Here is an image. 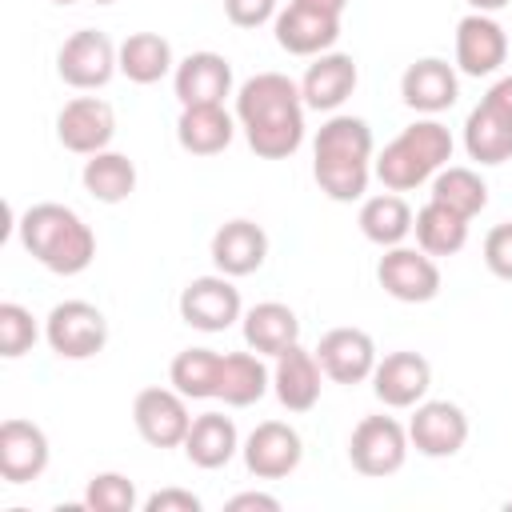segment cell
<instances>
[{"instance_id":"39","label":"cell","mask_w":512,"mask_h":512,"mask_svg":"<svg viewBox=\"0 0 512 512\" xmlns=\"http://www.w3.org/2000/svg\"><path fill=\"white\" fill-rule=\"evenodd\" d=\"M140 508H144V512H200L204 504H200V496L188 492V488H160V492H152Z\"/></svg>"},{"instance_id":"44","label":"cell","mask_w":512,"mask_h":512,"mask_svg":"<svg viewBox=\"0 0 512 512\" xmlns=\"http://www.w3.org/2000/svg\"><path fill=\"white\" fill-rule=\"evenodd\" d=\"M52 4H76V0H52Z\"/></svg>"},{"instance_id":"13","label":"cell","mask_w":512,"mask_h":512,"mask_svg":"<svg viewBox=\"0 0 512 512\" xmlns=\"http://www.w3.org/2000/svg\"><path fill=\"white\" fill-rule=\"evenodd\" d=\"M116 136V112L100 96H76L56 112V140L76 156H96Z\"/></svg>"},{"instance_id":"11","label":"cell","mask_w":512,"mask_h":512,"mask_svg":"<svg viewBox=\"0 0 512 512\" xmlns=\"http://www.w3.org/2000/svg\"><path fill=\"white\" fill-rule=\"evenodd\" d=\"M408 440L428 460H448L468 444V416L452 400H420L408 420Z\"/></svg>"},{"instance_id":"35","label":"cell","mask_w":512,"mask_h":512,"mask_svg":"<svg viewBox=\"0 0 512 512\" xmlns=\"http://www.w3.org/2000/svg\"><path fill=\"white\" fill-rule=\"evenodd\" d=\"M80 504L88 512H132L140 504V496H136L132 476H124V472H96V476H88V488H84Z\"/></svg>"},{"instance_id":"14","label":"cell","mask_w":512,"mask_h":512,"mask_svg":"<svg viewBox=\"0 0 512 512\" xmlns=\"http://www.w3.org/2000/svg\"><path fill=\"white\" fill-rule=\"evenodd\" d=\"M312 352H316V360H320V368L332 384H364V380H372V368L380 360L376 340L364 328H352V324L328 328Z\"/></svg>"},{"instance_id":"34","label":"cell","mask_w":512,"mask_h":512,"mask_svg":"<svg viewBox=\"0 0 512 512\" xmlns=\"http://www.w3.org/2000/svg\"><path fill=\"white\" fill-rule=\"evenodd\" d=\"M220 356L216 348H184L168 364V384L188 400H216L220 380Z\"/></svg>"},{"instance_id":"6","label":"cell","mask_w":512,"mask_h":512,"mask_svg":"<svg viewBox=\"0 0 512 512\" xmlns=\"http://www.w3.org/2000/svg\"><path fill=\"white\" fill-rule=\"evenodd\" d=\"M44 340L60 360H92L108 344V316L88 300H60L44 320Z\"/></svg>"},{"instance_id":"36","label":"cell","mask_w":512,"mask_h":512,"mask_svg":"<svg viewBox=\"0 0 512 512\" xmlns=\"http://www.w3.org/2000/svg\"><path fill=\"white\" fill-rule=\"evenodd\" d=\"M36 340H40L36 316H32L24 304L4 300V304H0V356H4V360H20L24 352H32Z\"/></svg>"},{"instance_id":"45","label":"cell","mask_w":512,"mask_h":512,"mask_svg":"<svg viewBox=\"0 0 512 512\" xmlns=\"http://www.w3.org/2000/svg\"><path fill=\"white\" fill-rule=\"evenodd\" d=\"M96 4H112V0H96Z\"/></svg>"},{"instance_id":"40","label":"cell","mask_w":512,"mask_h":512,"mask_svg":"<svg viewBox=\"0 0 512 512\" xmlns=\"http://www.w3.org/2000/svg\"><path fill=\"white\" fill-rule=\"evenodd\" d=\"M484 104H488L504 124H512V76H500V80L484 92Z\"/></svg>"},{"instance_id":"8","label":"cell","mask_w":512,"mask_h":512,"mask_svg":"<svg viewBox=\"0 0 512 512\" xmlns=\"http://www.w3.org/2000/svg\"><path fill=\"white\" fill-rule=\"evenodd\" d=\"M180 320L196 332H224L232 328L240 316H244V304H240V288L232 284V276L224 272H212V276H196L180 288Z\"/></svg>"},{"instance_id":"10","label":"cell","mask_w":512,"mask_h":512,"mask_svg":"<svg viewBox=\"0 0 512 512\" xmlns=\"http://www.w3.org/2000/svg\"><path fill=\"white\" fill-rule=\"evenodd\" d=\"M376 280L400 304H428L440 296V268L436 256H428L424 248H404V244L384 248L376 264Z\"/></svg>"},{"instance_id":"19","label":"cell","mask_w":512,"mask_h":512,"mask_svg":"<svg viewBox=\"0 0 512 512\" xmlns=\"http://www.w3.org/2000/svg\"><path fill=\"white\" fill-rule=\"evenodd\" d=\"M172 88H176L180 108L224 104L232 96V64H228V56L208 52V48L204 52H188L172 72Z\"/></svg>"},{"instance_id":"7","label":"cell","mask_w":512,"mask_h":512,"mask_svg":"<svg viewBox=\"0 0 512 512\" xmlns=\"http://www.w3.org/2000/svg\"><path fill=\"white\" fill-rule=\"evenodd\" d=\"M120 72V44H112L104 32L96 28H80L72 32L60 52H56V76L68 84V88H80V92H96L104 88L112 76Z\"/></svg>"},{"instance_id":"32","label":"cell","mask_w":512,"mask_h":512,"mask_svg":"<svg viewBox=\"0 0 512 512\" xmlns=\"http://www.w3.org/2000/svg\"><path fill=\"white\" fill-rule=\"evenodd\" d=\"M468 224L460 212L428 200L416 220H412V232H416V248H424L428 256H456L464 244H468Z\"/></svg>"},{"instance_id":"30","label":"cell","mask_w":512,"mask_h":512,"mask_svg":"<svg viewBox=\"0 0 512 512\" xmlns=\"http://www.w3.org/2000/svg\"><path fill=\"white\" fill-rule=\"evenodd\" d=\"M80 184L92 200L100 204H124L132 192H136V164L124 156V152H96L84 160V172H80Z\"/></svg>"},{"instance_id":"42","label":"cell","mask_w":512,"mask_h":512,"mask_svg":"<svg viewBox=\"0 0 512 512\" xmlns=\"http://www.w3.org/2000/svg\"><path fill=\"white\" fill-rule=\"evenodd\" d=\"M288 4H300V8H312L324 16H344V8H348V0H288Z\"/></svg>"},{"instance_id":"1","label":"cell","mask_w":512,"mask_h":512,"mask_svg":"<svg viewBox=\"0 0 512 512\" xmlns=\"http://www.w3.org/2000/svg\"><path fill=\"white\" fill-rule=\"evenodd\" d=\"M236 124L260 160H288L304 144V96L284 72H256L236 88Z\"/></svg>"},{"instance_id":"43","label":"cell","mask_w":512,"mask_h":512,"mask_svg":"<svg viewBox=\"0 0 512 512\" xmlns=\"http://www.w3.org/2000/svg\"><path fill=\"white\" fill-rule=\"evenodd\" d=\"M464 4H468L472 12H488V16H496V12H500V8H508L512 0H464Z\"/></svg>"},{"instance_id":"16","label":"cell","mask_w":512,"mask_h":512,"mask_svg":"<svg viewBox=\"0 0 512 512\" xmlns=\"http://www.w3.org/2000/svg\"><path fill=\"white\" fill-rule=\"evenodd\" d=\"M508 60V32L488 12H468L456 24V72L464 76H492Z\"/></svg>"},{"instance_id":"33","label":"cell","mask_w":512,"mask_h":512,"mask_svg":"<svg viewBox=\"0 0 512 512\" xmlns=\"http://www.w3.org/2000/svg\"><path fill=\"white\" fill-rule=\"evenodd\" d=\"M464 152L476 164H488V168L512 160V124H504L484 100L464 120Z\"/></svg>"},{"instance_id":"28","label":"cell","mask_w":512,"mask_h":512,"mask_svg":"<svg viewBox=\"0 0 512 512\" xmlns=\"http://www.w3.org/2000/svg\"><path fill=\"white\" fill-rule=\"evenodd\" d=\"M412 220L416 212L408 208V200L400 192H376V196H364L360 200V212H356V224L364 232V240H372L376 248H396L408 240L412 232Z\"/></svg>"},{"instance_id":"18","label":"cell","mask_w":512,"mask_h":512,"mask_svg":"<svg viewBox=\"0 0 512 512\" xmlns=\"http://www.w3.org/2000/svg\"><path fill=\"white\" fill-rule=\"evenodd\" d=\"M460 96V76H456V64L440 60V56H424L416 64L404 68L400 76V100L420 112V116H440L456 104Z\"/></svg>"},{"instance_id":"2","label":"cell","mask_w":512,"mask_h":512,"mask_svg":"<svg viewBox=\"0 0 512 512\" xmlns=\"http://www.w3.org/2000/svg\"><path fill=\"white\" fill-rule=\"evenodd\" d=\"M372 160H376V140L364 116L332 112L320 124L312 140V180L328 200L336 204L364 200L372 180Z\"/></svg>"},{"instance_id":"23","label":"cell","mask_w":512,"mask_h":512,"mask_svg":"<svg viewBox=\"0 0 512 512\" xmlns=\"http://www.w3.org/2000/svg\"><path fill=\"white\" fill-rule=\"evenodd\" d=\"M272 32H276V44L288 56H320V52H332L336 48V40H340V16H324V12H312V8L288 4V8L276 12Z\"/></svg>"},{"instance_id":"25","label":"cell","mask_w":512,"mask_h":512,"mask_svg":"<svg viewBox=\"0 0 512 512\" xmlns=\"http://www.w3.org/2000/svg\"><path fill=\"white\" fill-rule=\"evenodd\" d=\"M240 328H244V344L260 356H280L288 352L292 344H300V320L288 304L280 300H260L252 304L244 316H240Z\"/></svg>"},{"instance_id":"9","label":"cell","mask_w":512,"mask_h":512,"mask_svg":"<svg viewBox=\"0 0 512 512\" xmlns=\"http://www.w3.org/2000/svg\"><path fill=\"white\" fill-rule=\"evenodd\" d=\"M132 424L140 432L144 444L152 448H184V436L192 428V416H188V396H180L176 388H140L136 400H132Z\"/></svg>"},{"instance_id":"20","label":"cell","mask_w":512,"mask_h":512,"mask_svg":"<svg viewBox=\"0 0 512 512\" xmlns=\"http://www.w3.org/2000/svg\"><path fill=\"white\" fill-rule=\"evenodd\" d=\"M320 380H324V368H320L316 352H308L304 344H292L272 364V392H276L280 408H288L296 416H304L320 404V388H324Z\"/></svg>"},{"instance_id":"27","label":"cell","mask_w":512,"mask_h":512,"mask_svg":"<svg viewBox=\"0 0 512 512\" xmlns=\"http://www.w3.org/2000/svg\"><path fill=\"white\" fill-rule=\"evenodd\" d=\"M236 452H240V432H236L232 416H224V412H200V416H192V428L184 436L188 464H196L204 472H216Z\"/></svg>"},{"instance_id":"41","label":"cell","mask_w":512,"mask_h":512,"mask_svg":"<svg viewBox=\"0 0 512 512\" xmlns=\"http://www.w3.org/2000/svg\"><path fill=\"white\" fill-rule=\"evenodd\" d=\"M228 512H244V508H260V512H280V500L268 496V492H236L228 504Z\"/></svg>"},{"instance_id":"15","label":"cell","mask_w":512,"mask_h":512,"mask_svg":"<svg viewBox=\"0 0 512 512\" xmlns=\"http://www.w3.org/2000/svg\"><path fill=\"white\" fill-rule=\"evenodd\" d=\"M428 388H432V364L412 348L388 352L372 368V392L384 408H416L428 396Z\"/></svg>"},{"instance_id":"12","label":"cell","mask_w":512,"mask_h":512,"mask_svg":"<svg viewBox=\"0 0 512 512\" xmlns=\"http://www.w3.org/2000/svg\"><path fill=\"white\" fill-rule=\"evenodd\" d=\"M240 456H244V468L256 476V480H284L300 468L304 460V440L292 424L284 420H260L248 440L240 444Z\"/></svg>"},{"instance_id":"26","label":"cell","mask_w":512,"mask_h":512,"mask_svg":"<svg viewBox=\"0 0 512 512\" xmlns=\"http://www.w3.org/2000/svg\"><path fill=\"white\" fill-rule=\"evenodd\" d=\"M272 388V368L264 364L260 352H224L220 356V380H216V400L228 408H252L264 400Z\"/></svg>"},{"instance_id":"24","label":"cell","mask_w":512,"mask_h":512,"mask_svg":"<svg viewBox=\"0 0 512 512\" xmlns=\"http://www.w3.org/2000/svg\"><path fill=\"white\" fill-rule=\"evenodd\" d=\"M236 128H240L236 112H228L224 104H192V108H180L176 144L188 156H220L232 144Z\"/></svg>"},{"instance_id":"17","label":"cell","mask_w":512,"mask_h":512,"mask_svg":"<svg viewBox=\"0 0 512 512\" xmlns=\"http://www.w3.org/2000/svg\"><path fill=\"white\" fill-rule=\"evenodd\" d=\"M48 436L40 424L32 420H20V416H8L0 424V480L4 484H32L44 476L48 468Z\"/></svg>"},{"instance_id":"5","label":"cell","mask_w":512,"mask_h":512,"mask_svg":"<svg viewBox=\"0 0 512 512\" xmlns=\"http://www.w3.org/2000/svg\"><path fill=\"white\" fill-rule=\"evenodd\" d=\"M408 428L392 416H364L352 436H348V464L360 472V476H372V480H384V476H396L408 460Z\"/></svg>"},{"instance_id":"31","label":"cell","mask_w":512,"mask_h":512,"mask_svg":"<svg viewBox=\"0 0 512 512\" xmlns=\"http://www.w3.org/2000/svg\"><path fill=\"white\" fill-rule=\"evenodd\" d=\"M428 200H436V204L460 212L464 220H472V216H480V212L488 208V184H484V176H480L476 168L444 164V168L432 176Z\"/></svg>"},{"instance_id":"37","label":"cell","mask_w":512,"mask_h":512,"mask_svg":"<svg viewBox=\"0 0 512 512\" xmlns=\"http://www.w3.org/2000/svg\"><path fill=\"white\" fill-rule=\"evenodd\" d=\"M484 264L496 280H512V220L488 228L484 236Z\"/></svg>"},{"instance_id":"3","label":"cell","mask_w":512,"mask_h":512,"mask_svg":"<svg viewBox=\"0 0 512 512\" xmlns=\"http://www.w3.org/2000/svg\"><path fill=\"white\" fill-rule=\"evenodd\" d=\"M16 236L24 252L56 276H80L96 260V232L84 224L76 208L56 200H40L24 208L16 220Z\"/></svg>"},{"instance_id":"29","label":"cell","mask_w":512,"mask_h":512,"mask_svg":"<svg viewBox=\"0 0 512 512\" xmlns=\"http://www.w3.org/2000/svg\"><path fill=\"white\" fill-rule=\"evenodd\" d=\"M168 72H176V56L160 32H132L120 40V76L132 84H156Z\"/></svg>"},{"instance_id":"21","label":"cell","mask_w":512,"mask_h":512,"mask_svg":"<svg viewBox=\"0 0 512 512\" xmlns=\"http://www.w3.org/2000/svg\"><path fill=\"white\" fill-rule=\"evenodd\" d=\"M360 84V68L348 52H320L312 56L304 80H300V96H304V108L312 112H336Z\"/></svg>"},{"instance_id":"4","label":"cell","mask_w":512,"mask_h":512,"mask_svg":"<svg viewBox=\"0 0 512 512\" xmlns=\"http://www.w3.org/2000/svg\"><path fill=\"white\" fill-rule=\"evenodd\" d=\"M448 160H452V132H448V124H440L436 116H424V120H412L408 128H400L376 152L372 176L388 192H412V188L428 184Z\"/></svg>"},{"instance_id":"38","label":"cell","mask_w":512,"mask_h":512,"mask_svg":"<svg viewBox=\"0 0 512 512\" xmlns=\"http://www.w3.org/2000/svg\"><path fill=\"white\" fill-rule=\"evenodd\" d=\"M276 0H224V16L236 28H260L268 20H276Z\"/></svg>"},{"instance_id":"22","label":"cell","mask_w":512,"mask_h":512,"mask_svg":"<svg viewBox=\"0 0 512 512\" xmlns=\"http://www.w3.org/2000/svg\"><path fill=\"white\" fill-rule=\"evenodd\" d=\"M208 256H212V264H216V272H224V276H252V272H260L264 268V260H268V232L256 224V220H228V224H220L216 232H212V248H208Z\"/></svg>"}]
</instances>
